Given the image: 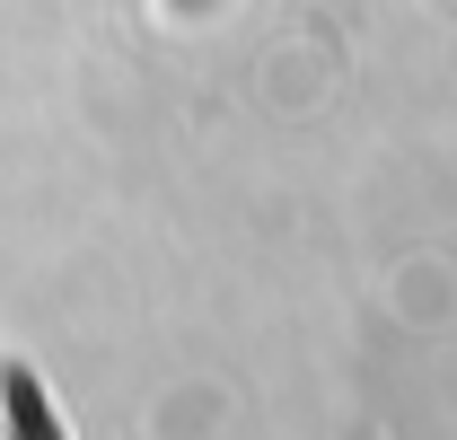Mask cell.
Listing matches in <instances>:
<instances>
[{
	"mask_svg": "<svg viewBox=\"0 0 457 440\" xmlns=\"http://www.w3.org/2000/svg\"><path fill=\"white\" fill-rule=\"evenodd\" d=\"M0 440H71L62 414H54V396H45V379H36L27 361L0 370Z\"/></svg>",
	"mask_w": 457,
	"mask_h": 440,
	"instance_id": "cell-1",
	"label": "cell"
}]
</instances>
